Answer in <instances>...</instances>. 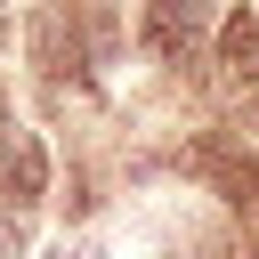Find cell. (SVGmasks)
I'll list each match as a JSON object with an SVG mask.
<instances>
[{
    "label": "cell",
    "instance_id": "obj_1",
    "mask_svg": "<svg viewBox=\"0 0 259 259\" xmlns=\"http://www.w3.org/2000/svg\"><path fill=\"white\" fill-rule=\"evenodd\" d=\"M0 194H8V210H32V202L49 194V154H40V138L16 130V121H0Z\"/></svg>",
    "mask_w": 259,
    "mask_h": 259
},
{
    "label": "cell",
    "instance_id": "obj_2",
    "mask_svg": "<svg viewBox=\"0 0 259 259\" xmlns=\"http://www.w3.org/2000/svg\"><path fill=\"white\" fill-rule=\"evenodd\" d=\"M219 194H235V202H259V154H243V146H227V138H202L194 154H186Z\"/></svg>",
    "mask_w": 259,
    "mask_h": 259
},
{
    "label": "cell",
    "instance_id": "obj_3",
    "mask_svg": "<svg viewBox=\"0 0 259 259\" xmlns=\"http://www.w3.org/2000/svg\"><path fill=\"white\" fill-rule=\"evenodd\" d=\"M202 24H210V0H154L146 8V49L154 57H194Z\"/></svg>",
    "mask_w": 259,
    "mask_h": 259
},
{
    "label": "cell",
    "instance_id": "obj_4",
    "mask_svg": "<svg viewBox=\"0 0 259 259\" xmlns=\"http://www.w3.org/2000/svg\"><path fill=\"white\" fill-rule=\"evenodd\" d=\"M219 65L227 81H259V8H235L219 24Z\"/></svg>",
    "mask_w": 259,
    "mask_h": 259
},
{
    "label": "cell",
    "instance_id": "obj_5",
    "mask_svg": "<svg viewBox=\"0 0 259 259\" xmlns=\"http://www.w3.org/2000/svg\"><path fill=\"white\" fill-rule=\"evenodd\" d=\"M81 40H89V65H113V57H121V32H113V16H105L97 0L81 8Z\"/></svg>",
    "mask_w": 259,
    "mask_h": 259
},
{
    "label": "cell",
    "instance_id": "obj_6",
    "mask_svg": "<svg viewBox=\"0 0 259 259\" xmlns=\"http://www.w3.org/2000/svg\"><path fill=\"white\" fill-rule=\"evenodd\" d=\"M0 259H24V227H16V210H0Z\"/></svg>",
    "mask_w": 259,
    "mask_h": 259
},
{
    "label": "cell",
    "instance_id": "obj_7",
    "mask_svg": "<svg viewBox=\"0 0 259 259\" xmlns=\"http://www.w3.org/2000/svg\"><path fill=\"white\" fill-rule=\"evenodd\" d=\"M49 259H97V251H81V243H57V251H49Z\"/></svg>",
    "mask_w": 259,
    "mask_h": 259
}]
</instances>
